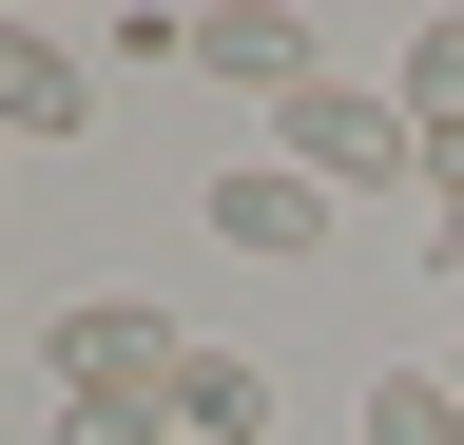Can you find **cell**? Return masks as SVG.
<instances>
[{
    "label": "cell",
    "mask_w": 464,
    "mask_h": 445,
    "mask_svg": "<svg viewBox=\"0 0 464 445\" xmlns=\"http://www.w3.org/2000/svg\"><path fill=\"white\" fill-rule=\"evenodd\" d=\"M271 155H290L310 194H426V117L368 97V78H310V97L271 117Z\"/></svg>",
    "instance_id": "1"
},
{
    "label": "cell",
    "mask_w": 464,
    "mask_h": 445,
    "mask_svg": "<svg viewBox=\"0 0 464 445\" xmlns=\"http://www.w3.org/2000/svg\"><path fill=\"white\" fill-rule=\"evenodd\" d=\"M194 78H232V97H271V117H290L329 59H310V20H290V0H213V20H194Z\"/></svg>",
    "instance_id": "2"
},
{
    "label": "cell",
    "mask_w": 464,
    "mask_h": 445,
    "mask_svg": "<svg viewBox=\"0 0 464 445\" xmlns=\"http://www.w3.org/2000/svg\"><path fill=\"white\" fill-rule=\"evenodd\" d=\"M78 117H97V59H78V39H39V20H0V136L58 155Z\"/></svg>",
    "instance_id": "3"
},
{
    "label": "cell",
    "mask_w": 464,
    "mask_h": 445,
    "mask_svg": "<svg viewBox=\"0 0 464 445\" xmlns=\"http://www.w3.org/2000/svg\"><path fill=\"white\" fill-rule=\"evenodd\" d=\"M329 213L348 194H310L290 155H232V175H213V252H329Z\"/></svg>",
    "instance_id": "4"
},
{
    "label": "cell",
    "mask_w": 464,
    "mask_h": 445,
    "mask_svg": "<svg viewBox=\"0 0 464 445\" xmlns=\"http://www.w3.org/2000/svg\"><path fill=\"white\" fill-rule=\"evenodd\" d=\"M174 445H271V368L194 349V368H174Z\"/></svg>",
    "instance_id": "5"
},
{
    "label": "cell",
    "mask_w": 464,
    "mask_h": 445,
    "mask_svg": "<svg viewBox=\"0 0 464 445\" xmlns=\"http://www.w3.org/2000/svg\"><path fill=\"white\" fill-rule=\"evenodd\" d=\"M348 445H464V387H445V368H368Z\"/></svg>",
    "instance_id": "6"
},
{
    "label": "cell",
    "mask_w": 464,
    "mask_h": 445,
    "mask_svg": "<svg viewBox=\"0 0 464 445\" xmlns=\"http://www.w3.org/2000/svg\"><path fill=\"white\" fill-rule=\"evenodd\" d=\"M387 97L445 136V117H464V20H406V78H387Z\"/></svg>",
    "instance_id": "7"
},
{
    "label": "cell",
    "mask_w": 464,
    "mask_h": 445,
    "mask_svg": "<svg viewBox=\"0 0 464 445\" xmlns=\"http://www.w3.org/2000/svg\"><path fill=\"white\" fill-rule=\"evenodd\" d=\"M97 59H116V78H174V59H194V20H174V0H116V39H97Z\"/></svg>",
    "instance_id": "8"
},
{
    "label": "cell",
    "mask_w": 464,
    "mask_h": 445,
    "mask_svg": "<svg viewBox=\"0 0 464 445\" xmlns=\"http://www.w3.org/2000/svg\"><path fill=\"white\" fill-rule=\"evenodd\" d=\"M445 194H464V117H445V136H426V213H445Z\"/></svg>",
    "instance_id": "9"
},
{
    "label": "cell",
    "mask_w": 464,
    "mask_h": 445,
    "mask_svg": "<svg viewBox=\"0 0 464 445\" xmlns=\"http://www.w3.org/2000/svg\"><path fill=\"white\" fill-rule=\"evenodd\" d=\"M426 252H445V291H464V194H445V213H426Z\"/></svg>",
    "instance_id": "10"
},
{
    "label": "cell",
    "mask_w": 464,
    "mask_h": 445,
    "mask_svg": "<svg viewBox=\"0 0 464 445\" xmlns=\"http://www.w3.org/2000/svg\"><path fill=\"white\" fill-rule=\"evenodd\" d=\"M445 387H464V368H445Z\"/></svg>",
    "instance_id": "11"
}]
</instances>
